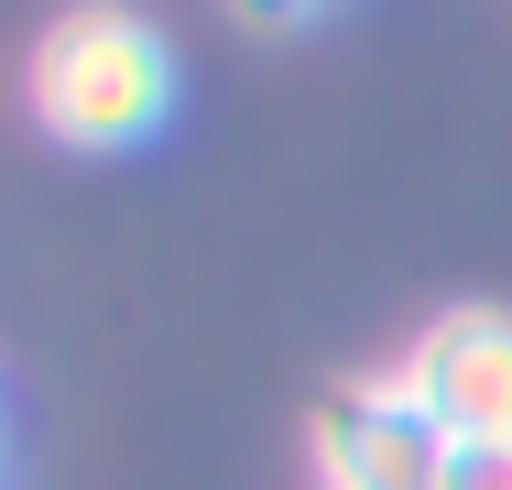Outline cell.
Wrapping results in <instances>:
<instances>
[{
    "label": "cell",
    "mask_w": 512,
    "mask_h": 490,
    "mask_svg": "<svg viewBox=\"0 0 512 490\" xmlns=\"http://www.w3.org/2000/svg\"><path fill=\"white\" fill-rule=\"evenodd\" d=\"M22 98H33V120L66 153H131L175 109V44L142 11H120V0H77V11H55L33 33Z\"/></svg>",
    "instance_id": "cell-1"
},
{
    "label": "cell",
    "mask_w": 512,
    "mask_h": 490,
    "mask_svg": "<svg viewBox=\"0 0 512 490\" xmlns=\"http://www.w3.org/2000/svg\"><path fill=\"white\" fill-rule=\"evenodd\" d=\"M349 403H371V414H425L447 447L512 436V316L502 305H447L414 349H393L382 371H360Z\"/></svg>",
    "instance_id": "cell-2"
},
{
    "label": "cell",
    "mask_w": 512,
    "mask_h": 490,
    "mask_svg": "<svg viewBox=\"0 0 512 490\" xmlns=\"http://www.w3.org/2000/svg\"><path fill=\"white\" fill-rule=\"evenodd\" d=\"M316 490H436L447 480V436L425 414H371L349 392L316 403Z\"/></svg>",
    "instance_id": "cell-3"
},
{
    "label": "cell",
    "mask_w": 512,
    "mask_h": 490,
    "mask_svg": "<svg viewBox=\"0 0 512 490\" xmlns=\"http://www.w3.org/2000/svg\"><path fill=\"white\" fill-rule=\"evenodd\" d=\"M436 490H512V436H491V447H447V480Z\"/></svg>",
    "instance_id": "cell-4"
},
{
    "label": "cell",
    "mask_w": 512,
    "mask_h": 490,
    "mask_svg": "<svg viewBox=\"0 0 512 490\" xmlns=\"http://www.w3.org/2000/svg\"><path fill=\"white\" fill-rule=\"evenodd\" d=\"M262 11H295V0H262Z\"/></svg>",
    "instance_id": "cell-5"
}]
</instances>
